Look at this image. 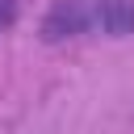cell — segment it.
I'll return each mask as SVG.
<instances>
[{"label": "cell", "mask_w": 134, "mask_h": 134, "mask_svg": "<svg viewBox=\"0 0 134 134\" xmlns=\"http://www.w3.org/2000/svg\"><path fill=\"white\" fill-rule=\"evenodd\" d=\"M92 25V0H54L42 17V42H67Z\"/></svg>", "instance_id": "obj_1"}, {"label": "cell", "mask_w": 134, "mask_h": 134, "mask_svg": "<svg viewBox=\"0 0 134 134\" xmlns=\"http://www.w3.org/2000/svg\"><path fill=\"white\" fill-rule=\"evenodd\" d=\"M92 25H100L109 38L134 34V0H92Z\"/></svg>", "instance_id": "obj_2"}, {"label": "cell", "mask_w": 134, "mask_h": 134, "mask_svg": "<svg viewBox=\"0 0 134 134\" xmlns=\"http://www.w3.org/2000/svg\"><path fill=\"white\" fill-rule=\"evenodd\" d=\"M13 21H17V0H0V34L13 29Z\"/></svg>", "instance_id": "obj_3"}]
</instances>
